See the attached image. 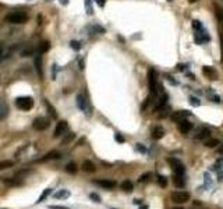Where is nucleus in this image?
Listing matches in <instances>:
<instances>
[{"label":"nucleus","instance_id":"f257e3e1","mask_svg":"<svg viewBox=\"0 0 223 209\" xmlns=\"http://www.w3.org/2000/svg\"><path fill=\"white\" fill-rule=\"evenodd\" d=\"M192 28H194V41L197 45H202L209 42L211 36H209L206 28L203 27V24L199 21V20H194L192 21Z\"/></svg>","mask_w":223,"mask_h":209},{"label":"nucleus","instance_id":"f03ea898","mask_svg":"<svg viewBox=\"0 0 223 209\" xmlns=\"http://www.w3.org/2000/svg\"><path fill=\"white\" fill-rule=\"evenodd\" d=\"M8 22L11 24H25L28 20V15L24 13V11H14V13H10L7 17H6Z\"/></svg>","mask_w":223,"mask_h":209},{"label":"nucleus","instance_id":"7ed1b4c3","mask_svg":"<svg viewBox=\"0 0 223 209\" xmlns=\"http://www.w3.org/2000/svg\"><path fill=\"white\" fill-rule=\"evenodd\" d=\"M15 106L21 110L27 111L33 107V99L31 96H20L15 99Z\"/></svg>","mask_w":223,"mask_h":209},{"label":"nucleus","instance_id":"20e7f679","mask_svg":"<svg viewBox=\"0 0 223 209\" xmlns=\"http://www.w3.org/2000/svg\"><path fill=\"white\" fill-rule=\"evenodd\" d=\"M148 84H149L151 95L156 96V94H158V81H156V71L153 68L148 71Z\"/></svg>","mask_w":223,"mask_h":209},{"label":"nucleus","instance_id":"39448f33","mask_svg":"<svg viewBox=\"0 0 223 209\" xmlns=\"http://www.w3.org/2000/svg\"><path fill=\"white\" fill-rule=\"evenodd\" d=\"M75 99H77V106L80 107V110L89 116V114H91V106H89V102L86 100V98L82 94H78Z\"/></svg>","mask_w":223,"mask_h":209},{"label":"nucleus","instance_id":"423d86ee","mask_svg":"<svg viewBox=\"0 0 223 209\" xmlns=\"http://www.w3.org/2000/svg\"><path fill=\"white\" fill-rule=\"evenodd\" d=\"M172 201L176 203H184L190 201V192L187 191H176L172 194Z\"/></svg>","mask_w":223,"mask_h":209},{"label":"nucleus","instance_id":"0eeeda50","mask_svg":"<svg viewBox=\"0 0 223 209\" xmlns=\"http://www.w3.org/2000/svg\"><path fill=\"white\" fill-rule=\"evenodd\" d=\"M49 120L46 119V117H36L35 120H33V123H32V127L35 128L36 131H43V130H46L47 127H49Z\"/></svg>","mask_w":223,"mask_h":209},{"label":"nucleus","instance_id":"6e6552de","mask_svg":"<svg viewBox=\"0 0 223 209\" xmlns=\"http://www.w3.org/2000/svg\"><path fill=\"white\" fill-rule=\"evenodd\" d=\"M169 163L172 164V169H173V172H174V174L184 176L186 167H184V164L181 163L180 160H177V159H169Z\"/></svg>","mask_w":223,"mask_h":209},{"label":"nucleus","instance_id":"1a4fd4ad","mask_svg":"<svg viewBox=\"0 0 223 209\" xmlns=\"http://www.w3.org/2000/svg\"><path fill=\"white\" fill-rule=\"evenodd\" d=\"M188 116H191V111H188V110H177V111H174V113L172 114V120L174 123H178V121H181V120L187 119Z\"/></svg>","mask_w":223,"mask_h":209},{"label":"nucleus","instance_id":"9d476101","mask_svg":"<svg viewBox=\"0 0 223 209\" xmlns=\"http://www.w3.org/2000/svg\"><path fill=\"white\" fill-rule=\"evenodd\" d=\"M68 130V124H67V121H59L57 123V125H56V128H55V137H60V135H63L66 131Z\"/></svg>","mask_w":223,"mask_h":209},{"label":"nucleus","instance_id":"9b49d317","mask_svg":"<svg viewBox=\"0 0 223 209\" xmlns=\"http://www.w3.org/2000/svg\"><path fill=\"white\" fill-rule=\"evenodd\" d=\"M202 71H203V74H205V77L208 78V80H216L217 78V71L213 68V67L203 66Z\"/></svg>","mask_w":223,"mask_h":209},{"label":"nucleus","instance_id":"f8f14e48","mask_svg":"<svg viewBox=\"0 0 223 209\" xmlns=\"http://www.w3.org/2000/svg\"><path fill=\"white\" fill-rule=\"evenodd\" d=\"M192 128V124L188 121L187 119L181 120V121H178V130H180L181 134H188L190 130Z\"/></svg>","mask_w":223,"mask_h":209},{"label":"nucleus","instance_id":"ddd939ff","mask_svg":"<svg viewBox=\"0 0 223 209\" xmlns=\"http://www.w3.org/2000/svg\"><path fill=\"white\" fill-rule=\"evenodd\" d=\"M167 100H169V96H167V94H164V92H160V95L158 96V102H156V110H159V109L164 107V106L167 105Z\"/></svg>","mask_w":223,"mask_h":209},{"label":"nucleus","instance_id":"4468645a","mask_svg":"<svg viewBox=\"0 0 223 209\" xmlns=\"http://www.w3.org/2000/svg\"><path fill=\"white\" fill-rule=\"evenodd\" d=\"M95 183H96L98 185L106 188V189H112V188L116 187V181H113V180H105V178H103V180H96Z\"/></svg>","mask_w":223,"mask_h":209},{"label":"nucleus","instance_id":"2eb2a0df","mask_svg":"<svg viewBox=\"0 0 223 209\" xmlns=\"http://www.w3.org/2000/svg\"><path fill=\"white\" fill-rule=\"evenodd\" d=\"M8 116V106L4 99L0 98V120H4Z\"/></svg>","mask_w":223,"mask_h":209},{"label":"nucleus","instance_id":"dca6fc26","mask_svg":"<svg viewBox=\"0 0 223 209\" xmlns=\"http://www.w3.org/2000/svg\"><path fill=\"white\" fill-rule=\"evenodd\" d=\"M163 135H164L163 127H160V125L153 127V130H152V138L153 139H160V138H163Z\"/></svg>","mask_w":223,"mask_h":209},{"label":"nucleus","instance_id":"f3484780","mask_svg":"<svg viewBox=\"0 0 223 209\" xmlns=\"http://www.w3.org/2000/svg\"><path fill=\"white\" fill-rule=\"evenodd\" d=\"M209 128L208 127H203V128H199V130L197 131V134H195V139H205L206 137L209 135Z\"/></svg>","mask_w":223,"mask_h":209},{"label":"nucleus","instance_id":"a211bd4d","mask_svg":"<svg viewBox=\"0 0 223 209\" xmlns=\"http://www.w3.org/2000/svg\"><path fill=\"white\" fill-rule=\"evenodd\" d=\"M60 158V153L57 152V150H52V152L46 153V155L43 156V158L41 159V162H47V160H53V159H59Z\"/></svg>","mask_w":223,"mask_h":209},{"label":"nucleus","instance_id":"6ab92c4d","mask_svg":"<svg viewBox=\"0 0 223 209\" xmlns=\"http://www.w3.org/2000/svg\"><path fill=\"white\" fill-rule=\"evenodd\" d=\"M173 183H174L176 187H178V188H183L184 184H186V181H184V176L174 174V176H173Z\"/></svg>","mask_w":223,"mask_h":209},{"label":"nucleus","instance_id":"aec40b11","mask_svg":"<svg viewBox=\"0 0 223 209\" xmlns=\"http://www.w3.org/2000/svg\"><path fill=\"white\" fill-rule=\"evenodd\" d=\"M95 169H96V167H95V164L92 163L91 160H85L82 163V170H84V172L92 173V172H95Z\"/></svg>","mask_w":223,"mask_h":209},{"label":"nucleus","instance_id":"412c9836","mask_svg":"<svg viewBox=\"0 0 223 209\" xmlns=\"http://www.w3.org/2000/svg\"><path fill=\"white\" fill-rule=\"evenodd\" d=\"M35 68H36L38 75L42 78L43 72H42V59H41V56H36V57H35Z\"/></svg>","mask_w":223,"mask_h":209},{"label":"nucleus","instance_id":"4be33fe9","mask_svg":"<svg viewBox=\"0 0 223 209\" xmlns=\"http://www.w3.org/2000/svg\"><path fill=\"white\" fill-rule=\"evenodd\" d=\"M68 197H70V191H67V189H59L55 194L56 199H66V198H68Z\"/></svg>","mask_w":223,"mask_h":209},{"label":"nucleus","instance_id":"5701e85b","mask_svg":"<svg viewBox=\"0 0 223 209\" xmlns=\"http://www.w3.org/2000/svg\"><path fill=\"white\" fill-rule=\"evenodd\" d=\"M50 49V43L47 41H43V42H41V43H39V46H38V52L41 53H46L47 50Z\"/></svg>","mask_w":223,"mask_h":209},{"label":"nucleus","instance_id":"b1692460","mask_svg":"<svg viewBox=\"0 0 223 209\" xmlns=\"http://www.w3.org/2000/svg\"><path fill=\"white\" fill-rule=\"evenodd\" d=\"M206 94H208V98L211 100H213L215 103H220V96L217 94H215V91H212V89H208L206 91Z\"/></svg>","mask_w":223,"mask_h":209},{"label":"nucleus","instance_id":"393cba45","mask_svg":"<svg viewBox=\"0 0 223 209\" xmlns=\"http://www.w3.org/2000/svg\"><path fill=\"white\" fill-rule=\"evenodd\" d=\"M215 14H216V18L219 21V24H223V10L220 6H215Z\"/></svg>","mask_w":223,"mask_h":209},{"label":"nucleus","instance_id":"a878e982","mask_svg":"<svg viewBox=\"0 0 223 209\" xmlns=\"http://www.w3.org/2000/svg\"><path fill=\"white\" fill-rule=\"evenodd\" d=\"M121 189H124L125 192H131L133 191V183L130 180H124L121 183Z\"/></svg>","mask_w":223,"mask_h":209},{"label":"nucleus","instance_id":"bb28decb","mask_svg":"<svg viewBox=\"0 0 223 209\" xmlns=\"http://www.w3.org/2000/svg\"><path fill=\"white\" fill-rule=\"evenodd\" d=\"M89 31H91V33H96V32H99V33H105V28L100 27V25H98V24L91 25V27H89Z\"/></svg>","mask_w":223,"mask_h":209},{"label":"nucleus","instance_id":"cd10ccee","mask_svg":"<svg viewBox=\"0 0 223 209\" xmlns=\"http://www.w3.org/2000/svg\"><path fill=\"white\" fill-rule=\"evenodd\" d=\"M84 4H85V8H86V14H88V15H92V14H94L92 0H84Z\"/></svg>","mask_w":223,"mask_h":209},{"label":"nucleus","instance_id":"c85d7f7f","mask_svg":"<svg viewBox=\"0 0 223 209\" xmlns=\"http://www.w3.org/2000/svg\"><path fill=\"white\" fill-rule=\"evenodd\" d=\"M74 138H75V134H74V133L67 134V135L64 137L63 139H61V145H67V144H70V142H71Z\"/></svg>","mask_w":223,"mask_h":209},{"label":"nucleus","instance_id":"c756f323","mask_svg":"<svg viewBox=\"0 0 223 209\" xmlns=\"http://www.w3.org/2000/svg\"><path fill=\"white\" fill-rule=\"evenodd\" d=\"M33 53H35V49H33L32 46H28L27 49H24L21 52V56H22V57H28V56H32Z\"/></svg>","mask_w":223,"mask_h":209},{"label":"nucleus","instance_id":"7c9ffc66","mask_svg":"<svg viewBox=\"0 0 223 209\" xmlns=\"http://www.w3.org/2000/svg\"><path fill=\"white\" fill-rule=\"evenodd\" d=\"M66 172L70 173V174H74V173H77V164L72 163V162H71V163H68V164L66 166Z\"/></svg>","mask_w":223,"mask_h":209},{"label":"nucleus","instance_id":"2f4dec72","mask_svg":"<svg viewBox=\"0 0 223 209\" xmlns=\"http://www.w3.org/2000/svg\"><path fill=\"white\" fill-rule=\"evenodd\" d=\"M50 194H52V188H46V189H45V191H43V192H42V195H41V197H39V199H38V202H43V201H45V199H46V198H47V197H49V195H50Z\"/></svg>","mask_w":223,"mask_h":209},{"label":"nucleus","instance_id":"473e14b6","mask_svg":"<svg viewBox=\"0 0 223 209\" xmlns=\"http://www.w3.org/2000/svg\"><path fill=\"white\" fill-rule=\"evenodd\" d=\"M217 145H219V139H209V141L205 142V146L206 148H216Z\"/></svg>","mask_w":223,"mask_h":209},{"label":"nucleus","instance_id":"72a5a7b5","mask_svg":"<svg viewBox=\"0 0 223 209\" xmlns=\"http://www.w3.org/2000/svg\"><path fill=\"white\" fill-rule=\"evenodd\" d=\"M14 164L13 160H2L0 162V170H4L7 169V167H11Z\"/></svg>","mask_w":223,"mask_h":209},{"label":"nucleus","instance_id":"f704fd0d","mask_svg":"<svg viewBox=\"0 0 223 209\" xmlns=\"http://www.w3.org/2000/svg\"><path fill=\"white\" fill-rule=\"evenodd\" d=\"M188 102H190V105L194 106V107H198V106L201 105V100L198 99V98H195V96H190Z\"/></svg>","mask_w":223,"mask_h":209},{"label":"nucleus","instance_id":"c9c22d12","mask_svg":"<svg viewBox=\"0 0 223 209\" xmlns=\"http://www.w3.org/2000/svg\"><path fill=\"white\" fill-rule=\"evenodd\" d=\"M156 180H158V184L160 187H167V178L164 177V176H158Z\"/></svg>","mask_w":223,"mask_h":209},{"label":"nucleus","instance_id":"e433bc0d","mask_svg":"<svg viewBox=\"0 0 223 209\" xmlns=\"http://www.w3.org/2000/svg\"><path fill=\"white\" fill-rule=\"evenodd\" d=\"M151 176H152L151 173H145V174H142L141 177L138 178V181H139V183H146V181H149Z\"/></svg>","mask_w":223,"mask_h":209},{"label":"nucleus","instance_id":"4c0bfd02","mask_svg":"<svg viewBox=\"0 0 223 209\" xmlns=\"http://www.w3.org/2000/svg\"><path fill=\"white\" fill-rule=\"evenodd\" d=\"M70 46H71V49H74V50H80L81 49V43L78 41H71L70 42Z\"/></svg>","mask_w":223,"mask_h":209},{"label":"nucleus","instance_id":"58836bf2","mask_svg":"<svg viewBox=\"0 0 223 209\" xmlns=\"http://www.w3.org/2000/svg\"><path fill=\"white\" fill-rule=\"evenodd\" d=\"M46 107H47V110H49V113L56 119V117H57V114H56V111H55V107H53V106H50L49 102H46Z\"/></svg>","mask_w":223,"mask_h":209},{"label":"nucleus","instance_id":"ea45409f","mask_svg":"<svg viewBox=\"0 0 223 209\" xmlns=\"http://www.w3.org/2000/svg\"><path fill=\"white\" fill-rule=\"evenodd\" d=\"M114 139H116L117 142H120V144H123V142L125 141V139H124V137H123L121 134H119V133H116V134H114Z\"/></svg>","mask_w":223,"mask_h":209},{"label":"nucleus","instance_id":"a19ab883","mask_svg":"<svg viewBox=\"0 0 223 209\" xmlns=\"http://www.w3.org/2000/svg\"><path fill=\"white\" fill-rule=\"evenodd\" d=\"M89 197H91V199H94L95 202H98V203H99V202H102V201H100V197H99L98 194H95V192H92V194L89 195Z\"/></svg>","mask_w":223,"mask_h":209},{"label":"nucleus","instance_id":"79ce46f5","mask_svg":"<svg viewBox=\"0 0 223 209\" xmlns=\"http://www.w3.org/2000/svg\"><path fill=\"white\" fill-rule=\"evenodd\" d=\"M137 150H139L141 153H146V148L142 144H137Z\"/></svg>","mask_w":223,"mask_h":209},{"label":"nucleus","instance_id":"37998d69","mask_svg":"<svg viewBox=\"0 0 223 209\" xmlns=\"http://www.w3.org/2000/svg\"><path fill=\"white\" fill-rule=\"evenodd\" d=\"M166 80L169 81V82L172 84V85H177V84H178L176 80H173V77H172V75H166Z\"/></svg>","mask_w":223,"mask_h":209},{"label":"nucleus","instance_id":"c03bdc74","mask_svg":"<svg viewBox=\"0 0 223 209\" xmlns=\"http://www.w3.org/2000/svg\"><path fill=\"white\" fill-rule=\"evenodd\" d=\"M95 2H96V4L99 6V7H105L106 0H95Z\"/></svg>","mask_w":223,"mask_h":209},{"label":"nucleus","instance_id":"a18cd8bd","mask_svg":"<svg viewBox=\"0 0 223 209\" xmlns=\"http://www.w3.org/2000/svg\"><path fill=\"white\" fill-rule=\"evenodd\" d=\"M176 68H177L178 71H184V70H186V64H177Z\"/></svg>","mask_w":223,"mask_h":209},{"label":"nucleus","instance_id":"49530a36","mask_svg":"<svg viewBox=\"0 0 223 209\" xmlns=\"http://www.w3.org/2000/svg\"><path fill=\"white\" fill-rule=\"evenodd\" d=\"M50 209H70V208H67V206H57V205H52V206H50Z\"/></svg>","mask_w":223,"mask_h":209},{"label":"nucleus","instance_id":"de8ad7c7","mask_svg":"<svg viewBox=\"0 0 223 209\" xmlns=\"http://www.w3.org/2000/svg\"><path fill=\"white\" fill-rule=\"evenodd\" d=\"M217 176H219V180L222 181L223 180V170H220V169L217 170Z\"/></svg>","mask_w":223,"mask_h":209},{"label":"nucleus","instance_id":"09e8293b","mask_svg":"<svg viewBox=\"0 0 223 209\" xmlns=\"http://www.w3.org/2000/svg\"><path fill=\"white\" fill-rule=\"evenodd\" d=\"M56 72H57V66L55 64V66H53V80L56 78Z\"/></svg>","mask_w":223,"mask_h":209},{"label":"nucleus","instance_id":"8fccbe9b","mask_svg":"<svg viewBox=\"0 0 223 209\" xmlns=\"http://www.w3.org/2000/svg\"><path fill=\"white\" fill-rule=\"evenodd\" d=\"M80 68L84 70V60H82V59H80Z\"/></svg>","mask_w":223,"mask_h":209},{"label":"nucleus","instance_id":"3c124183","mask_svg":"<svg viewBox=\"0 0 223 209\" xmlns=\"http://www.w3.org/2000/svg\"><path fill=\"white\" fill-rule=\"evenodd\" d=\"M187 75H188V77L191 78V80H195V75L192 74V72H187Z\"/></svg>","mask_w":223,"mask_h":209},{"label":"nucleus","instance_id":"603ef678","mask_svg":"<svg viewBox=\"0 0 223 209\" xmlns=\"http://www.w3.org/2000/svg\"><path fill=\"white\" fill-rule=\"evenodd\" d=\"M59 2L61 3L63 6H66V4H68V0H59Z\"/></svg>","mask_w":223,"mask_h":209},{"label":"nucleus","instance_id":"864d4df0","mask_svg":"<svg viewBox=\"0 0 223 209\" xmlns=\"http://www.w3.org/2000/svg\"><path fill=\"white\" fill-rule=\"evenodd\" d=\"M220 52H222V61H223V38H222V46H220Z\"/></svg>","mask_w":223,"mask_h":209},{"label":"nucleus","instance_id":"5fc2aeb1","mask_svg":"<svg viewBox=\"0 0 223 209\" xmlns=\"http://www.w3.org/2000/svg\"><path fill=\"white\" fill-rule=\"evenodd\" d=\"M134 203H137V205H139V203H141V201H139V199H134Z\"/></svg>","mask_w":223,"mask_h":209},{"label":"nucleus","instance_id":"6e6d98bb","mask_svg":"<svg viewBox=\"0 0 223 209\" xmlns=\"http://www.w3.org/2000/svg\"><path fill=\"white\" fill-rule=\"evenodd\" d=\"M139 209H149V208H148V205H142Z\"/></svg>","mask_w":223,"mask_h":209},{"label":"nucleus","instance_id":"4d7b16f0","mask_svg":"<svg viewBox=\"0 0 223 209\" xmlns=\"http://www.w3.org/2000/svg\"><path fill=\"white\" fill-rule=\"evenodd\" d=\"M219 153H222V155H223V146L219 148Z\"/></svg>","mask_w":223,"mask_h":209},{"label":"nucleus","instance_id":"13d9d810","mask_svg":"<svg viewBox=\"0 0 223 209\" xmlns=\"http://www.w3.org/2000/svg\"><path fill=\"white\" fill-rule=\"evenodd\" d=\"M188 2H191V3H195V2H198V0H188Z\"/></svg>","mask_w":223,"mask_h":209},{"label":"nucleus","instance_id":"bf43d9fd","mask_svg":"<svg viewBox=\"0 0 223 209\" xmlns=\"http://www.w3.org/2000/svg\"><path fill=\"white\" fill-rule=\"evenodd\" d=\"M173 209H183V208H173Z\"/></svg>","mask_w":223,"mask_h":209}]
</instances>
